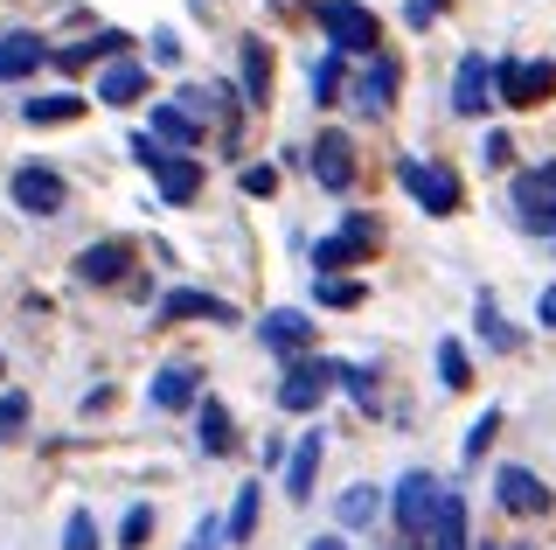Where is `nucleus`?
Returning a JSON list of instances; mask_svg holds the SVG:
<instances>
[{
    "instance_id": "f257e3e1",
    "label": "nucleus",
    "mask_w": 556,
    "mask_h": 550,
    "mask_svg": "<svg viewBox=\"0 0 556 550\" xmlns=\"http://www.w3.org/2000/svg\"><path fill=\"white\" fill-rule=\"evenodd\" d=\"M313 22L334 57H376V14L362 0H313Z\"/></svg>"
},
{
    "instance_id": "f03ea898",
    "label": "nucleus",
    "mask_w": 556,
    "mask_h": 550,
    "mask_svg": "<svg viewBox=\"0 0 556 550\" xmlns=\"http://www.w3.org/2000/svg\"><path fill=\"white\" fill-rule=\"evenodd\" d=\"M396 182H404V196H410L425 216H459V202H466L459 175H452V167H439V161H396Z\"/></svg>"
},
{
    "instance_id": "7ed1b4c3",
    "label": "nucleus",
    "mask_w": 556,
    "mask_h": 550,
    "mask_svg": "<svg viewBox=\"0 0 556 550\" xmlns=\"http://www.w3.org/2000/svg\"><path fill=\"white\" fill-rule=\"evenodd\" d=\"M556 91V63H529V57H501L494 63V105H543V98Z\"/></svg>"
},
{
    "instance_id": "20e7f679",
    "label": "nucleus",
    "mask_w": 556,
    "mask_h": 550,
    "mask_svg": "<svg viewBox=\"0 0 556 550\" xmlns=\"http://www.w3.org/2000/svg\"><path fill=\"white\" fill-rule=\"evenodd\" d=\"M369 245H376V223L355 210L334 237H313V272L334 279V272H348V265H369Z\"/></svg>"
},
{
    "instance_id": "39448f33",
    "label": "nucleus",
    "mask_w": 556,
    "mask_h": 550,
    "mask_svg": "<svg viewBox=\"0 0 556 550\" xmlns=\"http://www.w3.org/2000/svg\"><path fill=\"white\" fill-rule=\"evenodd\" d=\"M334 390V363L327 355H292L286 363V384H278V411H320V398Z\"/></svg>"
},
{
    "instance_id": "423d86ee",
    "label": "nucleus",
    "mask_w": 556,
    "mask_h": 550,
    "mask_svg": "<svg viewBox=\"0 0 556 550\" xmlns=\"http://www.w3.org/2000/svg\"><path fill=\"white\" fill-rule=\"evenodd\" d=\"M8 196H14V210H28V216H63V202H70V182L56 175V167H14L8 175Z\"/></svg>"
},
{
    "instance_id": "0eeeda50",
    "label": "nucleus",
    "mask_w": 556,
    "mask_h": 550,
    "mask_svg": "<svg viewBox=\"0 0 556 550\" xmlns=\"http://www.w3.org/2000/svg\"><path fill=\"white\" fill-rule=\"evenodd\" d=\"M515 210H521V223H529L535 237H556V161L529 167V175L515 182Z\"/></svg>"
},
{
    "instance_id": "6e6552de",
    "label": "nucleus",
    "mask_w": 556,
    "mask_h": 550,
    "mask_svg": "<svg viewBox=\"0 0 556 550\" xmlns=\"http://www.w3.org/2000/svg\"><path fill=\"white\" fill-rule=\"evenodd\" d=\"M439 480H431V474H404V480H396V495H390V509H396V529H404V537L417 543V537H425V529H431V515H439Z\"/></svg>"
},
{
    "instance_id": "1a4fd4ad",
    "label": "nucleus",
    "mask_w": 556,
    "mask_h": 550,
    "mask_svg": "<svg viewBox=\"0 0 556 550\" xmlns=\"http://www.w3.org/2000/svg\"><path fill=\"white\" fill-rule=\"evenodd\" d=\"M486 105H494V63L473 49V57H459V71H452V112L480 118Z\"/></svg>"
},
{
    "instance_id": "9d476101",
    "label": "nucleus",
    "mask_w": 556,
    "mask_h": 550,
    "mask_svg": "<svg viewBox=\"0 0 556 550\" xmlns=\"http://www.w3.org/2000/svg\"><path fill=\"white\" fill-rule=\"evenodd\" d=\"M348 105H355V112H369V118H382V112L396 105V63L382 57V49L369 57V71L348 84Z\"/></svg>"
},
{
    "instance_id": "9b49d317",
    "label": "nucleus",
    "mask_w": 556,
    "mask_h": 550,
    "mask_svg": "<svg viewBox=\"0 0 556 550\" xmlns=\"http://www.w3.org/2000/svg\"><path fill=\"white\" fill-rule=\"evenodd\" d=\"M126 265H132L126 237H104V245H84L77 251V279L84 286H118V279H126Z\"/></svg>"
},
{
    "instance_id": "f8f14e48",
    "label": "nucleus",
    "mask_w": 556,
    "mask_h": 550,
    "mask_svg": "<svg viewBox=\"0 0 556 550\" xmlns=\"http://www.w3.org/2000/svg\"><path fill=\"white\" fill-rule=\"evenodd\" d=\"M306 161H313V182H320V188H334V196H341L348 182H355V147H348V133H320Z\"/></svg>"
},
{
    "instance_id": "ddd939ff",
    "label": "nucleus",
    "mask_w": 556,
    "mask_h": 550,
    "mask_svg": "<svg viewBox=\"0 0 556 550\" xmlns=\"http://www.w3.org/2000/svg\"><path fill=\"white\" fill-rule=\"evenodd\" d=\"M257 341H265L271 355H286V363H292V355H300L306 341H313V321L300 314V307H271V314L257 321Z\"/></svg>"
},
{
    "instance_id": "4468645a",
    "label": "nucleus",
    "mask_w": 556,
    "mask_h": 550,
    "mask_svg": "<svg viewBox=\"0 0 556 550\" xmlns=\"http://www.w3.org/2000/svg\"><path fill=\"white\" fill-rule=\"evenodd\" d=\"M494 502L508 509V515H543V509H549V488H543L529 467H501V474H494Z\"/></svg>"
},
{
    "instance_id": "2eb2a0df",
    "label": "nucleus",
    "mask_w": 556,
    "mask_h": 550,
    "mask_svg": "<svg viewBox=\"0 0 556 550\" xmlns=\"http://www.w3.org/2000/svg\"><path fill=\"white\" fill-rule=\"evenodd\" d=\"M49 63V49L28 36V28H14V36H0V84H22Z\"/></svg>"
},
{
    "instance_id": "dca6fc26",
    "label": "nucleus",
    "mask_w": 556,
    "mask_h": 550,
    "mask_svg": "<svg viewBox=\"0 0 556 550\" xmlns=\"http://www.w3.org/2000/svg\"><path fill=\"white\" fill-rule=\"evenodd\" d=\"M195 439H202V453H208V460L237 453V425H230V411H223L216 398H195Z\"/></svg>"
},
{
    "instance_id": "f3484780",
    "label": "nucleus",
    "mask_w": 556,
    "mask_h": 550,
    "mask_svg": "<svg viewBox=\"0 0 556 550\" xmlns=\"http://www.w3.org/2000/svg\"><path fill=\"white\" fill-rule=\"evenodd\" d=\"M139 91H147V63H132V57H112V63H104V77H98V105H132Z\"/></svg>"
},
{
    "instance_id": "a211bd4d",
    "label": "nucleus",
    "mask_w": 556,
    "mask_h": 550,
    "mask_svg": "<svg viewBox=\"0 0 556 550\" xmlns=\"http://www.w3.org/2000/svg\"><path fill=\"white\" fill-rule=\"evenodd\" d=\"M153 175H161V202H174V210L202 196V161H188V153H167Z\"/></svg>"
},
{
    "instance_id": "6ab92c4d",
    "label": "nucleus",
    "mask_w": 556,
    "mask_h": 550,
    "mask_svg": "<svg viewBox=\"0 0 556 550\" xmlns=\"http://www.w3.org/2000/svg\"><path fill=\"white\" fill-rule=\"evenodd\" d=\"M195 398H202V376L188 363H167L161 376H153V411H188Z\"/></svg>"
},
{
    "instance_id": "aec40b11",
    "label": "nucleus",
    "mask_w": 556,
    "mask_h": 550,
    "mask_svg": "<svg viewBox=\"0 0 556 550\" xmlns=\"http://www.w3.org/2000/svg\"><path fill=\"white\" fill-rule=\"evenodd\" d=\"M320 453H327V439H320V433H306L300 446H292V460H286V495H292V502H313V474H320Z\"/></svg>"
},
{
    "instance_id": "412c9836",
    "label": "nucleus",
    "mask_w": 556,
    "mask_h": 550,
    "mask_svg": "<svg viewBox=\"0 0 556 550\" xmlns=\"http://www.w3.org/2000/svg\"><path fill=\"white\" fill-rule=\"evenodd\" d=\"M195 314L230 321V307H223L216 293H202V286H181V293H167V300H161V321H195Z\"/></svg>"
},
{
    "instance_id": "4be33fe9",
    "label": "nucleus",
    "mask_w": 556,
    "mask_h": 550,
    "mask_svg": "<svg viewBox=\"0 0 556 550\" xmlns=\"http://www.w3.org/2000/svg\"><path fill=\"white\" fill-rule=\"evenodd\" d=\"M153 140H174L181 153H195L202 147V126L188 112H174V105H153Z\"/></svg>"
},
{
    "instance_id": "5701e85b",
    "label": "nucleus",
    "mask_w": 556,
    "mask_h": 550,
    "mask_svg": "<svg viewBox=\"0 0 556 550\" xmlns=\"http://www.w3.org/2000/svg\"><path fill=\"white\" fill-rule=\"evenodd\" d=\"M257 515H265V495H257V480H251V488H237V509H230V523H223V537L251 543L257 537Z\"/></svg>"
},
{
    "instance_id": "b1692460",
    "label": "nucleus",
    "mask_w": 556,
    "mask_h": 550,
    "mask_svg": "<svg viewBox=\"0 0 556 550\" xmlns=\"http://www.w3.org/2000/svg\"><path fill=\"white\" fill-rule=\"evenodd\" d=\"M77 112H84L77 91H49V98H28V105H22L28 126H63V118H77Z\"/></svg>"
},
{
    "instance_id": "393cba45",
    "label": "nucleus",
    "mask_w": 556,
    "mask_h": 550,
    "mask_svg": "<svg viewBox=\"0 0 556 550\" xmlns=\"http://www.w3.org/2000/svg\"><path fill=\"white\" fill-rule=\"evenodd\" d=\"M243 91H251V105L271 98V49L265 42H243Z\"/></svg>"
},
{
    "instance_id": "a878e982",
    "label": "nucleus",
    "mask_w": 556,
    "mask_h": 550,
    "mask_svg": "<svg viewBox=\"0 0 556 550\" xmlns=\"http://www.w3.org/2000/svg\"><path fill=\"white\" fill-rule=\"evenodd\" d=\"M126 42H132V36H118V28H98L91 42H70V49H63V63L77 71V63H91V57H126Z\"/></svg>"
},
{
    "instance_id": "bb28decb",
    "label": "nucleus",
    "mask_w": 556,
    "mask_h": 550,
    "mask_svg": "<svg viewBox=\"0 0 556 550\" xmlns=\"http://www.w3.org/2000/svg\"><path fill=\"white\" fill-rule=\"evenodd\" d=\"M376 509H382V495L369 488V480H362V488H348V495H341V502H334V515H341V523H348V529H362V523H376Z\"/></svg>"
},
{
    "instance_id": "cd10ccee",
    "label": "nucleus",
    "mask_w": 556,
    "mask_h": 550,
    "mask_svg": "<svg viewBox=\"0 0 556 550\" xmlns=\"http://www.w3.org/2000/svg\"><path fill=\"white\" fill-rule=\"evenodd\" d=\"M439 384L445 390H466V384H473V355H466L459 341H439Z\"/></svg>"
},
{
    "instance_id": "c85d7f7f",
    "label": "nucleus",
    "mask_w": 556,
    "mask_h": 550,
    "mask_svg": "<svg viewBox=\"0 0 556 550\" xmlns=\"http://www.w3.org/2000/svg\"><path fill=\"white\" fill-rule=\"evenodd\" d=\"M306 84H313V105H334V98H341V57H334V49L306 71Z\"/></svg>"
},
{
    "instance_id": "c756f323",
    "label": "nucleus",
    "mask_w": 556,
    "mask_h": 550,
    "mask_svg": "<svg viewBox=\"0 0 556 550\" xmlns=\"http://www.w3.org/2000/svg\"><path fill=\"white\" fill-rule=\"evenodd\" d=\"M494 433H501V404H486L480 418H473V433H466V460H480L486 446H494Z\"/></svg>"
},
{
    "instance_id": "7c9ffc66",
    "label": "nucleus",
    "mask_w": 556,
    "mask_h": 550,
    "mask_svg": "<svg viewBox=\"0 0 556 550\" xmlns=\"http://www.w3.org/2000/svg\"><path fill=\"white\" fill-rule=\"evenodd\" d=\"M63 550H104V543H98V523H91V509H77V515L63 523Z\"/></svg>"
},
{
    "instance_id": "2f4dec72",
    "label": "nucleus",
    "mask_w": 556,
    "mask_h": 550,
    "mask_svg": "<svg viewBox=\"0 0 556 550\" xmlns=\"http://www.w3.org/2000/svg\"><path fill=\"white\" fill-rule=\"evenodd\" d=\"M313 300L320 307H362V286L355 279H313Z\"/></svg>"
},
{
    "instance_id": "473e14b6",
    "label": "nucleus",
    "mask_w": 556,
    "mask_h": 550,
    "mask_svg": "<svg viewBox=\"0 0 556 550\" xmlns=\"http://www.w3.org/2000/svg\"><path fill=\"white\" fill-rule=\"evenodd\" d=\"M147 537H153V509H147V502H132V509H126V523H118V543L139 550Z\"/></svg>"
},
{
    "instance_id": "72a5a7b5",
    "label": "nucleus",
    "mask_w": 556,
    "mask_h": 550,
    "mask_svg": "<svg viewBox=\"0 0 556 550\" xmlns=\"http://www.w3.org/2000/svg\"><path fill=\"white\" fill-rule=\"evenodd\" d=\"M334 384H341L355 404H369V398H376V376H369V370H355V363H334Z\"/></svg>"
},
{
    "instance_id": "f704fd0d",
    "label": "nucleus",
    "mask_w": 556,
    "mask_h": 550,
    "mask_svg": "<svg viewBox=\"0 0 556 550\" xmlns=\"http://www.w3.org/2000/svg\"><path fill=\"white\" fill-rule=\"evenodd\" d=\"M480 335H486V349H501V355L515 349V335L501 328V314H494V300H486V293H480Z\"/></svg>"
},
{
    "instance_id": "c9c22d12",
    "label": "nucleus",
    "mask_w": 556,
    "mask_h": 550,
    "mask_svg": "<svg viewBox=\"0 0 556 550\" xmlns=\"http://www.w3.org/2000/svg\"><path fill=\"white\" fill-rule=\"evenodd\" d=\"M22 425H28V398H22V390H8V398H0V439L22 433Z\"/></svg>"
},
{
    "instance_id": "e433bc0d",
    "label": "nucleus",
    "mask_w": 556,
    "mask_h": 550,
    "mask_svg": "<svg viewBox=\"0 0 556 550\" xmlns=\"http://www.w3.org/2000/svg\"><path fill=\"white\" fill-rule=\"evenodd\" d=\"M132 161H139V167H147V175H153V167L167 161V147L153 140V133H132Z\"/></svg>"
},
{
    "instance_id": "4c0bfd02",
    "label": "nucleus",
    "mask_w": 556,
    "mask_h": 550,
    "mask_svg": "<svg viewBox=\"0 0 556 550\" xmlns=\"http://www.w3.org/2000/svg\"><path fill=\"white\" fill-rule=\"evenodd\" d=\"M243 196H271V188H278V167H243Z\"/></svg>"
},
{
    "instance_id": "58836bf2",
    "label": "nucleus",
    "mask_w": 556,
    "mask_h": 550,
    "mask_svg": "<svg viewBox=\"0 0 556 550\" xmlns=\"http://www.w3.org/2000/svg\"><path fill=\"white\" fill-rule=\"evenodd\" d=\"M480 161L486 167H508L515 161V140H508V133H486V153H480Z\"/></svg>"
},
{
    "instance_id": "ea45409f",
    "label": "nucleus",
    "mask_w": 556,
    "mask_h": 550,
    "mask_svg": "<svg viewBox=\"0 0 556 550\" xmlns=\"http://www.w3.org/2000/svg\"><path fill=\"white\" fill-rule=\"evenodd\" d=\"M153 63H181V36L174 28H153Z\"/></svg>"
},
{
    "instance_id": "a19ab883",
    "label": "nucleus",
    "mask_w": 556,
    "mask_h": 550,
    "mask_svg": "<svg viewBox=\"0 0 556 550\" xmlns=\"http://www.w3.org/2000/svg\"><path fill=\"white\" fill-rule=\"evenodd\" d=\"M195 550H223V523H208V515H202V529H195Z\"/></svg>"
},
{
    "instance_id": "79ce46f5",
    "label": "nucleus",
    "mask_w": 556,
    "mask_h": 550,
    "mask_svg": "<svg viewBox=\"0 0 556 550\" xmlns=\"http://www.w3.org/2000/svg\"><path fill=\"white\" fill-rule=\"evenodd\" d=\"M535 314H543L549 328H556V286H543V300H535Z\"/></svg>"
},
{
    "instance_id": "37998d69",
    "label": "nucleus",
    "mask_w": 556,
    "mask_h": 550,
    "mask_svg": "<svg viewBox=\"0 0 556 550\" xmlns=\"http://www.w3.org/2000/svg\"><path fill=\"white\" fill-rule=\"evenodd\" d=\"M306 550H348V543H341V537H313Z\"/></svg>"
},
{
    "instance_id": "c03bdc74",
    "label": "nucleus",
    "mask_w": 556,
    "mask_h": 550,
    "mask_svg": "<svg viewBox=\"0 0 556 550\" xmlns=\"http://www.w3.org/2000/svg\"><path fill=\"white\" fill-rule=\"evenodd\" d=\"M480 550H529V543H480Z\"/></svg>"
}]
</instances>
